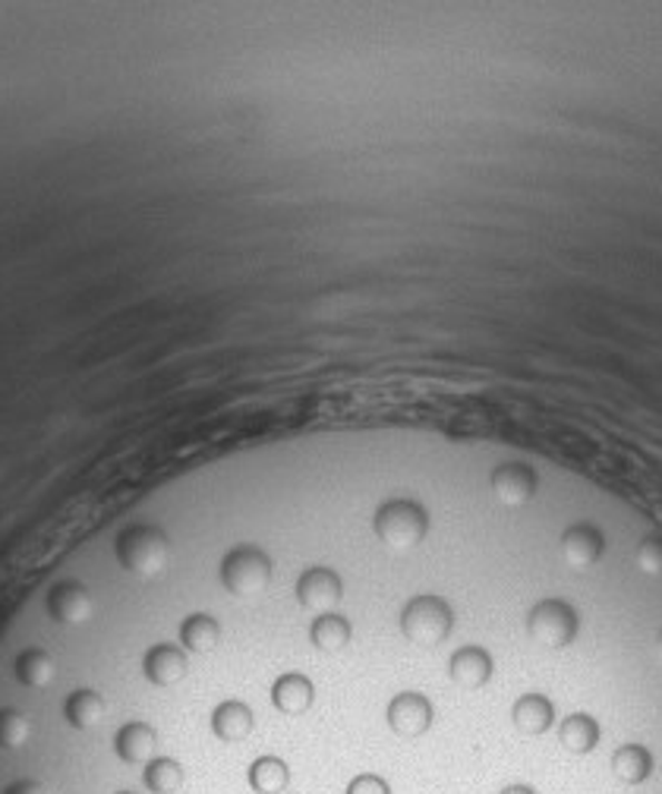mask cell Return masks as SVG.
<instances>
[{"mask_svg":"<svg viewBox=\"0 0 662 794\" xmlns=\"http://www.w3.org/2000/svg\"><path fill=\"white\" fill-rule=\"evenodd\" d=\"M13 675H17L19 684H26L32 690H41V687L55 684L57 665L45 649H22L17 656V663H13Z\"/></svg>","mask_w":662,"mask_h":794,"instance_id":"44dd1931","label":"cell"},{"mask_svg":"<svg viewBox=\"0 0 662 794\" xmlns=\"http://www.w3.org/2000/svg\"><path fill=\"white\" fill-rule=\"evenodd\" d=\"M388 728L401 738H420L432 725V703L417 690H405L388 703Z\"/></svg>","mask_w":662,"mask_h":794,"instance_id":"52a82bcc","label":"cell"},{"mask_svg":"<svg viewBox=\"0 0 662 794\" xmlns=\"http://www.w3.org/2000/svg\"><path fill=\"white\" fill-rule=\"evenodd\" d=\"M512 719L520 735H546L555 722V706L546 694H524L512 709Z\"/></svg>","mask_w":662,"mask_h":794,"instance_id":"ac0fdd59","label":"cell"},{"mask_svg":"<svg viewBox=\"0 0 662 794\" xmlns=\"http://www.w3.org/2000/svg\"><path fill=\"white\" fill-rule=\"evenodd\" d=\"M32 738V722L17 706H0V751H19Z\"/></svg>","mask_w":662,"mask_h":794,"instance_id":"d4e9b609","label":"cell"},{"mask_svg":"<svg viewBox=\"0 0 662 794\" xmlns=\"http://www.w3.org/2000/svg\"><path fill=\"white\" fill-rule=\"evenodd\" d=\"M656 659H660V665H662V630L656 634Z\"/></svg>","mask_w":662,"mask_h":794,"instance_id":"f546056e","label":"cell"},{"mask_svg":"<svg viewBox=\"0 0 662 794\" xmlns=\"http://www.w3.org/2000/svg\"><path fill=\"white\" fill-rule=\"evenodd\" d=\"M221 584L231 596H259L272 584V558L256 546H240L224 555Z\"/></svg>","mask_w":662,"mask_h":794,"instance_id":"277c9868","label":"cell"},{"mask_svg":"<svg viewBox=\"0 0 662 794\" xmlns=\"http://www.w3.org/2000/svg\"><path fill=\"white\" fill-rule=\"evenodd\" d=\"M315 700V687L306 675L300 672H288L272 684V703H275L278 713L284 716H303Z\"/></svg>","mask_w":662,"mask_h":794,"instance_id":"4fadbf2b","label":"cell"},{"mask_svg":"<svg viewBox=\"0 0 662 794\" xmlns=\"http://www.w3.org/2000/svg\"><path fill=\"white\" fill-rule=\"evenodd\" d=\"M493 492L505 508H524L527 501H534L539 480L527 463H502L493 470Z\"/></svg>","mask_w":662,"mask_h":794,"instance_id":"30bf717a","label":"cell"},{"mask_svg":"<svg viewBox=\"0 0 662 794\" xmlns=\"http://www.w3.org/2000/svg\"><path fill=\"white\" fill-rule=\"evenodd\" d=\"M577 628H581V618L565 599H543L527 615V634L536 644L549 649L571 647L577 637Z\"/></svg>","mask_w":662,"mask_h":794,"instance_id":"5b68a950","label":"cell"},{"mask_svg":"<svg viewBox=\"0 0 662 794\" xmlns=\"http://www.w3.org/2000/svg\"><path fill=\"white\" fill-rule=\"evenodd\" d=\"M186 656L181 647H171V644H158L146 653L143 659V672L152 684L158 687H171V684L184 682L186 678Z\"/></svg>","mask_w":662,"mask_h":794,"instance_id":"9a60e30c","label":"cell"},{"mask_svg":"<svg viewBox=\"0 0 662 794\" xmlns=\"http://www.w3.org/2000/svg\"><path fill=\"white\" fill-rule=\"evenodd\" d=\"M344 794H391V788H388V782L382 776H376V773H363V776L350 778L348 792Z\"/></svg>","mask_w":662,"mask_h":794,"instance_id":"4316f807","label":"cell"},{"mask_svg":"<svg viewBox=\"0 0 662 794\" xmlns=\"http://www.w3.org/2000/svg\"><path fill=\"white\" fill-rule=\"evenodd\" d=\"M45 609H48L51 621H57V625H82V621L93 618L95 599L82 584L64 580V584L51 587L48 599H45Z\"/></svg>","mask_w":662,"mask_h":794,"instance_id":"ba28073f","label":"cell"},{"mask_svg":"<svg viewBox=\"0 0 662 794\" xmlns=\"http://www.w3.org/2000/svg\"><path fill=\"white\" fill-rule=\"evenodd\" d=\"M143 785L152 794H177L184 788V766L171 757L148 759L143 770Z\"/></svg>","mask_w":662,"mask_h":794,"instance_id":"603a6c76","label":"cell"},{"mask_svg":"<svg viewBox=\"0 0 662 794\" xmlns=\"http://www.w3.org/2000/svg\"><path fill=\"white\" fill-rule=\"evenodd\" d=\"M344 596V580L331 568H306L296 580V599L306 611L329 615Z\"/></svg>","mask_w":662,"mask_h":794,"instance_id":"8992f818","label":"cell"},{"mask_svg":"<svg viewBox=\"0 0 662 794\" xmlns=\"http://www.w3.org/2000/svg\"><path fill=\"white\" fill-rule=\"evenodd\" d=\"M451 628H455V611L441 596H432V592L413 596L401 611V630L410 644H420V647L445 644Z\"/></svg>","mask_w":662,"mask_h":794,"instance_id":"3957f363","label":"cell"},{"mask_svg":"<svg viewBox=\"0 0 662 794\" xmlns=\"http://www.w3.org/2000/svg\"><path fill=\"white\" fill-rule=\"evenodd\" d=\"M612 773L622 785H631V788H641L646 785L650 778L656 776V757L653 751L641 744V741H627V744H619L615 754L609 759Z\"/></svg>","mask_w":662,"mask_h":794,"instance_id":"8fae6325","label":"cell"},{"mask_svg":"<svg viewBox=\"0 0 662 794\" xmlns=\"http://www.w3.org/2000/svg\"><path fill=\"white\" fill-rule=\"evenodd\" d=\"M105 700H101V694H95V690H74L70 697H67V703H64V719H67V725L70 728H76V732H89V728H95L98 722L105 719Z\"/></svg>","mask_w":662,"mask_h":794,"instance_id":"ffe728a7","label":"cell"},{"mask_svg":"<svg viewBox=\"0 0 662 794\" xmlns=\"http://www.w3.org/2000/svg\"><path fill=\"white\" fill-rule=\"evenodd\" d=\"M493 668H496V663H493L489 649L460 647L458 653L451 656V663H448V675H451V682L464 687V690H479L483 684H489Z\"/></svg>","mask_w":662,"mask_h":794,"instance_id":"7c38bea8","label":"cell"},{"mask_svg":"<svg viewBox=\"0 0 662 794\" xmlns=\"http://www.w3.org/2000/svg\"><path fill=\"white\" fill-rule=\"evenodd\" d=\"M606 552V536L593 523H574L562 533V558L574 571H587Z\"/></svg>","mask_w":662,"mask_h":794,"instance_id":"9c48e42d","label":"cell"},{"mask_svg":"<svg viewBox=\"0 0 662 794\" xmlns=\"http://www.w3.org/2000/svg\"><path fill=\"white\" fill-rule=\"evenodd\" d=\"M221 640V625L212 615H189L184 625H181V644L189 653H212L215 644Z\"/></svg>","mask_w":662,"mask_h":794,"instance_id":"cb8c5ba5","label":"cell"},{"mask_svg":"<svg viewBox=\"0 0 662 794\" xmlns=\"http://www.w3.org/2000/svg\"><path fill=\"white\" fill-rule=\"evenodd\" d=\"M155 744H158V735H155L152 725H146V722H127L114 735V754L124 763H148Z\"/></svg>","mask_w":662,"mask_h":794,"instance_id":"e0dca14e","label":"cell"},{"mask_svg":"<svg viewBox=\"0 0 662 794\" xmlns=\"http://www.w3.org/2000/svg\"><path fill=\"white\" fill-rule=\"evenodd\" d=\"M376 536L386 542L391 552H410L417 549L429 533V514L420 501L391 499L376 511Z\"/></svg>","mask_w":662,"mask_h":794,"instance_id":"7a4b0ae2","label":"cell"},{"mask_svg":"<svg viewBox=\"0 0 662 794\" xmlns=\"http://www.w3.org/2000/svg\"><path fill=\"white\" fill-rule=\"evenodd\" d=\"M0 794H55V788H51L48 782H41V778L19 776L13 778V782H7V785L0 788Z\"/></svg>","mask_w":662,"mask_h":794,"instance_id":"83f0119b","label":"cell"},{"mask_svg":"<svg viewBox=\"0 0 662 794\" xmlns=\"http://www.w3.org/2000/svg\"><path fill=\"white\" fill-rule=\"evenodd\" d=\"M114 552L120 568H127L136 577H158L167 568V558H171V542H167L165 530L152 527V523H133L124 527L117 542H114Z\"/></svg>","mask_w":662,"mask_h":794,"instance_id":"6da1fadb","label":"cell"},{"mask_svg":"<svg viewBox=\"0 0 662 794\" xmlns=\"http://www.w3.org/2000/svg\"><path fill=\"white\" fill-rule=\"evenodd\" d=\"M350 634H353V630H350L348 618L329 611V615H319L313 621L310 640H313V647L322 649V653H341V649L350 644Z\"/></svg>","mask_w":662,"mask_h":794,"instance_id":"7402d4cb","label":"cell"},{"mask_svg":"<svg viewBox=\"0 0 662 794\" xmlns=\"http://www.w3.org/2000/svg\"><path fill=\"white\" fill-rule=\"evenodd\" d=\"M634 561L637 568L646 574V577H662V536H646L641 539L637 552H634Z\"/></svg>","mask_w":662,"mask_h":794,"instance_id":"484cf974","label":"cell"},{"mask_svg":"<svg viewBox=\"0 0 662 794\" xmlns=\"http://www.w3.org/2000/svg\"><path fill=\"white\" fill-rule=\"evenodd\" d=\"M117 794H136V792H117Z\"/></svg>","mask_w":662,"mask_h":794,"instance_id":"4dcf8cb0","label":"cell"},{"mask_svg":"<svg viewBox=\"0 0 662 794\" xmlns=\"http://www.w3.org/2000/svg\"><path fill=\"white\" fill-rule=\"evenodd\" d=\"M246 782H250V788L256 794H284L288 785H291V770H288V763L281 757L265 754V757L253 759V766L246 773Z\"/></svg>","mask_w":662,"mask_h":794,"instance_id":"d6986e66","label":"cell"},{"mask_svg":"<svg viewBox=\"0 0 662 794\" xmlns=\"http://www.w3.org/2000/svg\"><path fill=\"white\" fill-rule=\"evenodd\" d=\"M253 725H256L253 709L240 700L218 703L215 713H212V735L224 744H237V741L250 738Z\"/></svg>","mask_w":662,"mask_h":794,"instance_id":"2e32d148","label":"cell"},{"mask_svg":"<svg viewBox=\"0 0 662 794\" xmlns=\"http://www.w3.org/2000/svg\"><path fill=\"white\" fill-rule=\"evenodd\" d=\"M600 738H603V728L590 713H571L568 719L558 725V744L574 757L593 754L600 747Z\"/></svg>","mask_w":662,"mask_h":794,"instance_id":"5bb4252c","label":"cell"},{"mask_svg":"<svg viewBox=\"0 0 662 794\" xmlns=\"http://www.w3.org/2000/svg\"><path fill=\"white\" fill-rule=\"evenodd\" d=\"M498 794H539L534 788V785H508V788H502Z\"/></svg>","mask_w":662,"mask_h":794,"instance_id":"f1b7e54d","label":"cell"}]
</instances>
